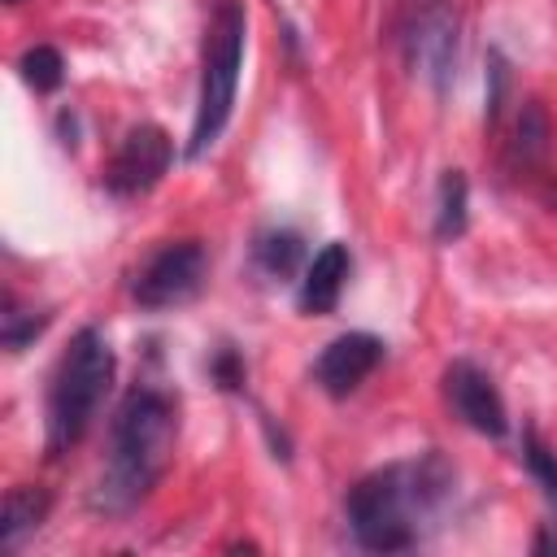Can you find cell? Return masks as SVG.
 Returning <instances> with one entry per match:
<instances>
[{
	"instance_id": "cell-1",
	"label": "cell",
	"mask_w": 557,
	"mask_h": 557,
	"mask_svg": "<svg viewBox=\"0 0 557 557\" xmlns=\"http://www.w3.org/2000/svg\"><path fill=\"white\" fill-rule=\"evenodd\" d=\"M453 492V470L444 466V457L426 453L413 461H392L374 474H366L348 500V527L357 535L361 548L370 553H400L413 548L422 535V522L448 500Z\"/></svg>"
},
{
	"instance_id": "cell-2",
	"label": "cell",
	"mask_w": 557,
	"mask_h": 557,
	"mask_svg": "<svg viewBox=\"0 0 557 557\" xmlns=\"http://www.w3.org/2000/svg\"><path fill=\"white\" fill-rule=\"evenodd\" d=\"M178 435L174 400L157 387H131L109 426V461L91 487V505L100 513H131L148 500L157 479L170 466Z\"/></svg>"
},
{
	"instance_id": "cell-3",
	"label": "cell",
	"mask_w": 557,
	"mask_h": 557,
	"mask_svg": "<svg viewBox=\"0 0 557 557\" xmlns=\"http://www.w3.org/2000/svg\"><path fill=\"white\" fill-rule=\"evenodd\" d=\"M113 387V348L96 326L74 331L65 344L52 383H48V453H70L96 422Z\"/></svg>"
},
{
	"instance_id": "cell-4",
	"label": "cell",
	"mask_w": 557,
	"mask_h": 557,
	"mask_svg": "<svg viewBox=\"0 0 557 557\" xmlns=\"http://www.w3.org/2000/svg\"><path fill=\"white\" fill-rule=\"evenodd\" d=\"M244 39H248L244 0H218V9L209 17V30H205V61H200V91H196V117H191L187 157H205L222 139V131H226V122L235 113Z\"/></svg>"
},
{
	"instance_id": "cell-5",
	"label": "cell",
	"mask_w": 557,
	"mask_h": 557,
	"mask_svg": "<svg viewBox=\"0 0 557 557\" xmlns=\"http://www.w3.org/2000/svg\"><path fill=\"white\" fill-rule=\"evenodd\" d=\"M209 278V252L200 239H174L165 248H157L135 283H131V296L144 305V309H174V305H187L200 296Z\"/></svg>"
},
{
	"instance_id": "cell-6",
	"label": "cell",
	"mask_w": 557,
	"mask_h": 557,
	"mask_svg": "<svg viewBox=\"0 0 557 557\" xmlns=\"http://www.w3.org/2000/svg\"><path fill=\"white\" fill-rule=\"evenodd\" d=\"M400 44H405L409 70L422 83H431L435 91H444L453 83V70H457V9L448 0L413 4Z\"/></svg>"
},
{
	"instance_id": "cell-7",
	"label": "cell",
	"mask_w": 557,
	"mask_h": 557,
	"mask_svg": "<svg viewBox=\"0 0 557 557\" xmlns=\"http://www.w3.org/2000/svg\"><path fill=\"white\" fill-rule=\"evenodd\" d=\"M170 161H174L170 135L161 126H152V122H139V126H131L122 135V144H117V152H113V161L104 170V187L113 196H122V200L144 196L165 178Z\"/></svg>"
},
{
	"instance_id": "cell-8",
	"label": "cell",
	"mask_w": 557,
	"mask_h": 557,
	"mask_svg": "<svg viewBox=\"0 0 557 557\" xmlns=\"http://www.w3.org/2000/svg\"><path fill=\"white\" fill-rule=\"evenodd\" d=\"M444 396H448L453 413H457L470 431L492 435V440H500V435L509 431L505 400H500V392H496L492 374H487V370H479L474 361H466V357H461V361H453V366L444 370Z\"/></svg>"
},
{
	"instance_id": "cell-9",
	"label": "cell",
	"mask_w": 557,
	"mask_h": 557,
	"mask_svg": "<svg viewBox=\"0 0 557 557\" xmlns=\"http://www.w3.org/2000/svg\"><path fill=\"white\" fill-rule=\"evenodd\" d=\"M379 361H383V339L370 335V331H348V335H335V339L318 352V361H313V383H318L326 396L344 400V396H352V392L379 370Z\"/></svg>"
},
{
	"instance_id": "cell-10",
	"label": "cell",
	"mask_w": 557,
	"mask_h": 557,
	"mask_svg": "<svg viewBox=\"0 0 557 557\" xmlns=\"http://www.w3.org/2000/svg\"><path fill=\"white\" fill-rule=\"evenodd\" d=\"M348 274H352L348 244H339V239L322 244V248L313 252V261L305 265V278H300V296H296V305H300L305 313H331V309L339 305V292H344Z\"/></svg>"
},
{
	"instance_id": "cell-11",
	"label": "cell",
	"mask_w": 557,
	"mask_h": 557,
	"mask_svg": "<svg viewBox=\"0 0 557 557\" xmlns=\"http://www.w3.org/2000/svg\"><path fill=\"white\" fill-rule=\"evenodd\" d=\"M48 513V492L39 487H9L4 513H0V548H17Z\"/></svg>"
},
{
	"instance_id": "cell-12",
	"label": "cell",
	"mask_w": 557,
	"mask_h": 557,
	"mask_svg": "<svg viewBox=\"0 0 557 557\" xmlns=\"http://www.w3.org/2000/svg\"><path fill=\"white\" fill-rule=\"evenodd\" d=\"M470 222V183L461 170H444L435 191V239H457Z\"/></svg>"
},
{
	"instance_id": "cell-13",
	"label": "cell",
	"mask_w": 557,
	"mask_h": 557,
	"mask_svg": "<svg viewBox=\"0 0 557 557\" xmlns=\"http://www.w3.org/2000/svg\"><path fill=\"white\" fill-rule=\"evenodd\" d=\"M252 257H257V265H261L270 278H287V274L300 265L305 244H300L296 231H265V235H257Z\"/></svg>"
},
{
	"instance_id": "cell-14",
	"label": "cell",
	"mask_w": 557,
	"mask_h": 557,
	"mask_svg": "<svg viewBox=\"0 0 557 557\" xmlns=\"http://www.w3.org/2000/svg\"><path fill=\"white\" fill-rule=\"evenodd\" d=\"M548 139H553V122H548V109L540 100H527L522 113H518V131H513V152L522 161H540L548 152Z\"/></svg>"
},
{
	"instance_id": "cell-15",
	"label": "cell",
	"mask_w": 557,
	"mask_h": 557,
	"mask_svg": "<svg viewBox=\"0 0 557 557\" xmlns=\"http://www.w3.org/2000/svg\"><path fill=\"white\" fill-rule=\"evenodd\" d=\"M17 70H22V78H26L35 91H57L61 78H65V61H61V52H57L52 44L26 48L22 61H17Z\"/></svg>"
},
{
	"instance_id": "cell-16",
	"label": "cell",
	"mask_w": 557,
	"mask_h": 557,
	"mask_svg": "<svg viewBox=\"0 0 557 557\" xmlns=\"http://www.w3.org/2000/svg\"><path fill=\"white\" fill-rule=\"evenodd\" d=\"M48 318H52V313L17 309L13 296H9V300H4V313H0V339H4V348H9V352H22V348L48 326Z\"/></svg>"
},
{
	"instance_id": "cell-17",
	"label": "cell",
	"mask_w": 557,
	"mask_h": 557,
	"mask_svg": "<svg viewBox=\"0 0 557 557\" xmlns=\"http://www.w3.org/2000/svg\"><path fill=\"white\" fill-rule=\"evenodd\" d=\"M522 461H527V470L540 479L544 496L557 505V453H553V448H544L535 435H527V440H522Z\"/></svg>"
},
{
	"instance_id": "cell-18",
	"label": "cell",
	"mask_w": 557,
	"mask_h": 557,
	"mask_svg": "<svg viewBox=\"0 0 557 557\" xmlns=\"http://www.w3.org/2000/svg\"><path fill=\"white\" fill-rule=\"evenodd\" d=\"M213 374H218L222 387H239V383H244V361H239L231 348H222V352L213 357Z\"/></svg>"
},
{
	"instance_id": "cell-19",
	"label": "cell",
	"mask_w": 557,
	"mask_h": 557,
	"mask_svg": "<svg viewBox=\"0 0 557 557\" xmlns=\"http://www.w3.org/2000/svg\"><path fill=\"white\" fill-rule=\"evenodd\" d=\"M4 4H17V0H4Z\"/></svg>"
}]
</instances>
